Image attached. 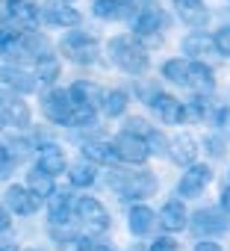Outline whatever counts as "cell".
Instances as JSON below:
<instances>
[{
	"label": "cell",
	"instance_id": "obj_13",
	"mask_svg": "<svg viewBox=\"0 0 230 251\" xmlns=\"http://www.w3.org/2000/svg\"><path fill=\"white\" fill-rule=\"evenodd\" d=\"M6 12L9 18L18 24L21 33H33L39 27V12H36V3H30V0H9L6 3Z\"/></svg>",
	"mask_w": 230,
	"mask_h": 251
},
{
	"label": "cell",
	"instance_id": "obj_48",
	"mask_svg": "<svg viewBox=\"0 0 230 251\" xmlns=\"http://www.w3.org/2000/svg\"><path fill=\"white\" fill-rule=\"evenodd\" d=\"M0 127H3V121H0Z\"/></svg>",
	"mask_w": 230,
	"mask_h": 251
},
{
	"label": "cell",
	"instance_id": "obj_11",
	"mask_svg": "<svg viewBox=\"0 0 230 251\" xmlns=\"http://www.w3.org/2000/svg\"><path fill=\"white\" fill-rule=\"evenodd\" d=\"M77 216L89 225V230H106L109 227V216H106V210H103V204L97 198L83 195L77 201Z\"/></svg>",
	"mask_w": 230,
	"mask_h": 251
},
{
	"label": "cell",
	"instance_id": "obj_12",
	"mask_svg": "<svg viewBox=\"0 0 230 251\" xmlns=\"http://www.w3.org/2000/svg\"><path fill=\"white\" fill-rule=\"evenodd\" d=\"M68 98L74 106H83V109H97L103 103V89L89 83V80H77L71 89H68Z\"/></svg>",
	"mask_w": 230,
	"mask_h": 251
},
{
	"label": "cell",
	"instance_id": "obj_2",
	"mask_svg": "<svg viewBox=\"0 0 230 251\" xmlns=\"http://www.w3.org/2000/svg\"><path fill=\"white\" fill-rule=\"evenodd\" d=\"M109 53H112L115 65L127 74H133V77L145 74V68H148V50L136 36H115L109 42Z\"/></svg>",
	"mask_w": 230,
	"mask_h": 251
},
{
	"label": "cell",
	"instance_id": "obj_3",
	"mask_svg": "<svg viewBox=\"0 0 230 251\" xmlns=\"http://www.w3.org/2000/svg\"><path fill=\"white\" fill-rule=\"evenodd\" d=\"M109 183L118 189L121 195H127V198H145V195H154V189H157V180L148 172H121V169H112Z\"/></svg>",
	"mask_w": 230,
	"mask_h": 251
},
{
	"label": "cell",
	"instance_id": "obj_41",
	"mask_svg": "<svg viewBox=\"0 0 230 251\" xmlns=\"http://www.w3.org/2000/svg\"><path fill=\"white\" fill-rule=\"evenodd\" d=\"M218 124H221V127L230 133V106H224V109L218 112Z\"/></svg>",
	"mask_w": 230,
	"mask_h": 251
},
{
	"label": "cell",
	"instance_id": "obj_39",
	"mask_svg": "<svg viewBox=\"0 0 230 251\" xmlns=\"http://www.w3.org/2000/svg\"><path fill=\"white\" fill-rule=\"evenodd\" d=\"M77 248H80V251H112L109 245H103V242H92V239H80Z\"/></svg>",
	"mask_w": 230,
	"mask_h": 251
},
{
	"label": "cell",
	"instance_id": "obj_34",
	"mask_svg": "<svg viewBox=\"0 0 230 251\" xmlns=\"http://www.w3.org/2000/svg\"><path fill=\"white\" fill-rule=\"evenodd\" d=\"M56 74H59L56 59H53V56H45V59L39 62V77H42L45 83H53V80H56Z\"/></svg>",
	"mask_w": 230,
	"mask_h": 251
},
{
	"label": "cell",
	"instance_id": "obj_24",
	"mask_svg": "<svg viewBox=\"0 0 230 251\" xmlns=\"http://www.w3.org/2000/svg\"><path fill=\"white\" fill-rule=\"evenodd\" d=\"M154 222H157L154 210H148V207H133V210H130V230H133L136 236L151 233V230H154Z\"/></svg>",
	"mask_w": 230,
	"mask_h": 251
},
{
	"label": "cell",
	"instance_id": "obj_38",
	"mask_svg": "<svg viewBox=\"0 0 230 251\" xmlns=\"http://www.w3.org/2000/svg\"><path fill=\"white\" fill-rule=\"evenodd\" d=\"M136 92L145 98V103H151V100L160 95V89H157V86H151V83H139V89H136Z\"/></svg>",
	"mask_w": 230,
	"mask_h": 251
},
{
	"label": "cell",
	"instance_id": "obj_4",
	"mask_svg": "<svg viewBox=\"0 0 230 251\" xmlns=\"http://www.w3.org/2000/svg\"><path fill=\"white\" fill-rule=\"evenodd\" d=\"M168 27V18L162 9H157L154 3H145L136 15V39L148 42V45H160L162 42V30Z\"/></svg>",
	"mask_w": 230,
	"mask_h": 251
},
{
	"label": "cell",
	"instance_id": "obj_15",
	"mask_svg": "<svg viewBox=\"0 0 230 251\" xmlns=\"http://www.w3.org/2000/svg\"><path fill=\"white\" fill-rule=\"evenodd\" d=\"M186 86H192L198 95H209L215 89L212 68L204 65V62H189V68H186Z\"/></svg>",
	"mask_w": 230,
	"mask_h": 251
},
{
	"label": "cell",
	"instance_id": "obj_17",
	"mask_svg": "<svg viewBox=\"0 0 230 251\" xmlns=\"http://www.w3.org/2000/svg\"><path fill=\"white\" fill-rule=\"evenodd\" d=\"M151 106L160 112V118H162L165 124H177V121H183V118H186V106H183L177 98L165 95V92H160V95L151 100Z\"/></svg>",
	"mask_w": 230,
	"mask_h": 251
},
{
	"label": "cell",
	"instance_id": "obj_19",
	"mask_svg": "<svg viewBox=\"0 0 230 251\" xmlns=\"http://www.w3.org/2000/svg\"><path fill=\"white\" fill-rule=\"evenodd\" d=\"M36 172H42V175H47V177L62 175V172H65V154H62V148L45 145L42 154H39V169H36Z\"/></svg>",
	"mask_w": 230,
	"mask_h": 251
},
{
	"label": "cell",
	"instance_id": "obj_16",
	"mask_svg": "<svg viewBox=\"0 0 230 251\" xmlns=\"http://www.w3.org/2000/svg\"><path fill=\"white\" fill-rule=\"evenodd\" d=\"M0 83L9 86L15 95H27L36 89V77H30L27 71H21L18 65H3L0 68Z\"/></svg>",
	"mask_w": 230,
	"mask_h": 251
},
{
	"label": "cell",
	"instance_id": "obj_44",
	"mask_svg": "<svg viewBox=\"0 0 230 251\" xmlns=\"http://www.w3.org/2000/svg\"><path fill=\"white\" fill-rule=\"evenodd\" d=\"M221 207H224V210L230 213V186H227V189L221 192Z\"/></svg>",
	"mask_w": 230,
	"mask_h": 251
},
{
	"label": "cell",
	"instance_id": "obj_31",
	"mask_svg": "<svg viewBox=\"0 0 230 251\" xmlns=\"http://www.w3.org/2000/svg\"><path fill=\"white\" fill-rule=\"evenodd\" d=\"M68 175H71V183H74V186H92V183H94V169H92V163H77Z\"/></svg>",
	"mask_w": 230,
	"mask_h": 251
},
{
	"label": "cell",
	"instance_id": "obj_9",
	"mask_svg": "<svg viewBox=\"0 0 230 251\" xmlns=\"http://www.w3.org/2000/svg\"><path fill=\"white\" fill-rule=\"evenodd\" d=\"M209 180H212V169L209 166H201V163H192L183 172V177H180V195L183 198H198Z\"/></svg>",
	"mask_w": 230,
	"mask_h": 251
},
{
	"label": "cell",
	"instance_id": "obj_33",
	"mask_svg": "<svg viewBox=\"0 0 230 251\" xmlns=\"http://www.w3.org/2000/svg\"><path fill=\"white\" fill-rule=\"evenodd\" d=\"M145 145H148V151H154V154H168V139H165L160 130H154V127H151V133L145 136Z\"/></svg>",
	"mask_w": 230,
	"mask_h": 251
},
{
	"label": "cell",
	"instance_id": "obj_37",
	"mask_svg": "<svg viewBox=\"0 0 230 251\" xmlns=\"http://www.w3.org/2000/svg\"><path fill=\"white\" fill-rule=\"evenodd\" d=\"M151 251H177V242H174L171 236H160V239L151 245Z\"/></svg>",
	"mask_w": 230,
	"mask_h": 251
},
{
	"label": "cell",
	"instance_id": "obj_20",
	"mask_svg": "<svg viewBox=\"0 0 230 251\" xmlns=\"http://www.w3.org/2000/svg\"><path fill=\"white\" fill-rule=\"evenodd\" d=\"M160 225H162L168 233L183 230V227H186V207H183V201L171 198V201L162 207V213H160Z\"/></svg>",
	"mask_w": 230,
	"mask_h": 251
},
{
	"label": "cell",
	"instance_id": "obj_27",
	"mask_svg": "<svg viewBox=\"0 0 230 251\" xmlns=\"http://www.w3.org/2000/svg\"><path fill=\"white\" fill-rule=\"evenodd\" d=\"M27 189L42 201V198H47V195L53 192V177H47V175H42V172H30V177H27Z\"/></svg>",
	"mask_w": 230,
	"mask_h": 251
},
{
	"label": "cell",
	"instance_id": "obj_25",
	"mask_svg": "<svg viewBox=\"0 0 230 251\" xmlns=\"http://www.w3.org/2000/svg\"><path fill=\"white\" fill-rule=\"evenodd\" d=\"M212 50V39L207 33H189L183 39V53L189 56H201V53H209Z\"/></svg>",
	"mask_w": 230,
	"mask_h": 251
},
{
	"label": "cell",
	"instance_id": "obj_45",
	"mask_svg": "<svg viewBox=\"0 0 230 251\" xmlns=\"http://www.w3.org/2000/svg\"><path fill=\"white\" fill-rule=\"evenodd\" d=\"M130 251H142V245H139V242H136V245H130Z\"/></svg>",
	"mask_w": 230,
	"mask_h": 251
},
{
	"label": "cell",
	"instance_id": "obj_18",
	"mask_svg": "<svg viewBox=\"0 0 230 251\" xmlns=\"http://www.w3.org/2000/svg\"><path fill=\"white\" fill-rule=\"evenodd\" d=\"M168 157H171L177 166H192L195 157H198V145H195V139H192L189 133L174 136V139L168 142Z\"/></svg>",
	"mask_w": 230,
	"mask_h": 251
},
{
	"label": "cell",
	"instance_id": "obj_8",
	"mask_svg": "<svg viewBox=\"0 0 230 251\" xmlns=\"http://www.w3.org/2000/svg\"><path fill=\"white\" fill-rule=\"evenodd\" d=\"M0 121L15 124V127H27L30 124V106L21 100L15 92H0Z\"/></svg>",
	"mask_w": 230,
	"mask_h": 251
},
{
	"label": "cell",
	"instance_id": "obj_29",
	"mask_svg": "<svg viewBox=\"0 0 230 251\" xmlns=\"http://www.w3.org/2000/svg\"><path fill=\"white\" fill-rule=\"evenodd\" d=\"M94 15L97 18H124L127 9L124 3H115V0H94Z\"/></svg>",
	"mask_w": 230,
	"mask_h": 251
},
{
	"label": "cell",
	"instance_id": "obj_35",
	"mask_svg": "<svg viewBox=\"0 0 230 251\" xmlns=\"http://www.w3.org/2000/svg\"><path fill=\"white\" fill-rule=\"evenodd\" d=\"M212 48L224 56H230V27H221L215 36H212Z\"/></svg>",
	"mask_w": 230,
	"mask_h": 251
},
{
	"label": "cell",
	"instance_id": "obj_21",
	"mask_svg": "<svg viewBox=\"0 0 230 251\" xmlns=\"http://www.w3.org/2000/svg\"><path fill=\"white\" fill-rule=\"evenodd\" d=\"M174 6H177L180 18L189 27H204L207 18H209V12H207V6L201 3V0H174Z\"/></svg>",
	"mask_w": 230,
	"mask_h": 251
},
{
	"label": "cell",
	"instance_id": "obj_47",
	"mask_svg": "<svg viewBox=\"0 0 230 251\" xmlns=\"http://www.w3.org/2000/svg\"><path fill=\"white\" fill-rule=\"evenodd\" d=\"M0 251H9V248H0Z\"/></svg>",
	"mask_w": 230,
	"mask_h": 251
},
{
	"label": "cell",
	"instance_id": "obj_32",
	"mask_svg": "<svg viewBox=\"0 0 230 251\" xmlns=\"http://www.w3.org/2000/svg\"><path fill=\"white\" fill-rule=\"evenodd\" d=\"M124 133H130V136H139V139L145 142V136L151 133V124H148L145 118H127V121H124Z\"/></svg>",
	"mask_w": 230,
	"mask_h": 251
},
{
	"label": "cell",
	"instance_id": "obj_6",
	"mask_svg": "<svg viewBox=\"0 0 230 251\" xmlns=\"http://www.w3.org/2000/svg\"><path fill=\"white\" fill-rule=\"evenodd\" d=\"M109 148H112V157L115 160H124V163H133V166L145 163L148 154H151L148 145L139 136H130V133H118V136L109 142Z\"/></svg>",
	"mask_w": 230,
	"mask_h": 251
},
{
	"label": "cell",
	"instance_id": "obj_14",
	"mask_svg": "<svg viewBox=\"0 0 230 251\" xmlns=\"http://www.w3.org/2000/svg\"><path fill=\"white\" fill-rule=\"evenodd\" d=\"M6 207L18 216H30V213L39 210V198L27 186H9L6 189Z\"/></svg>",
	"mask_w": 230,
	"mask_h": 251
},
{
	"label": "cell",
	"instance_id": "obj_7",
	"mask_svg": "<svg viewBox=\"0 0 230 251\" xmlns=\"http://www.w3.org/2000/svg\"><path fill=\"white\" fill-rule=\"evenodd\" d=\"M36 12H39V21L56 24V27H74V24H80V12H74L71 6L59 3V0H39Z\"/></svg>",
	"mask_w": 230,
	"mask_h": 251
},
{
	"label": "cell",
	"instance_id": "obj_46",
	"mask_svg": "<svg viewBox=\"0 0 230 251\" xmlns=\"http://www.w3.org/2000/svg\"><path fill=\"white\" fill-rule=\"evenodd\" d=\"M115 3H124V6H127V3H130V0H115Z\"/></svg>",
	"mask_w": 230,
	"mask_h": 251
},
{
	"label": "cell",
	"instance_id": "obj_28",
	"mask_svg": "<svg viewBox=\"0 0 230 251\" xmlns=\"http://www.w3.org/2000/svg\"><path fill=\"white\" fill-rule=\"evenodd\" d=\"M103 112L112 118V115H121L124 112V106H127V95L124 92H118V89H115V92H103Z\"/></svg>",
	"mask_w": 230,
	"mask_h": 251
},
{
	"label": "cell",
	"instance_id": "obj_10",
	"mask_svg": "<svg viewBox=\"0 0 230 251\" xmlns=\"http://www.w3.org/2000/svg\"><path fill=\"white\" fill-rule=\"evenodd\" d=\"M42 109H45V115H47L50 121H56V124H68L74 103H71V98H68V92H65V89H53V92H47V95H45Z\"/></svg>",
	"mask_w": 230,
	"mask_h": 251
},
{
	"label": "cell",
	"instance_id": "obj_5",
	"mask_svg": "<svg viewBox=\"0 0 230 251\" xmlns=\"http://www.w3.org/2000/svg\"><path fill=\"white\" fill-rule=\"evenodd\" d=\"M59 48H62V53H65L68 59H74V62H94V59H97V42H94L89 33H80V30L68 33Z\"/></svg>",
	"mask_w": 230,
	"mask_h": 251
},
{
	"label": "cell",
	"instance_id": "obj_26",
	"mask_svg": "<svg viewBox=\"0 0 230 251\" xmlns=\"http://www.w3.org/2000/svg\"><path fill=\"white\" fill-rule=\"evenodd\" d=\"M83 157L89 163H100V166H109L115 157H112V148L106 142H86L83 145Z\"/></svg>",
	"mask_w": 230,
	"mask_h": 251
},
{
	"label": "cell",
	"instance_id": "obj_30",
	"mask_svg": "<svg viewBox=\"0 0 230 251\" xmlns=\"http://www.w3.org/2000/svg\"><path fill=\"white\" fill-rule=\"evenodd\" d=\"M186 68H189V62H183V59H168V62L162 65V77H168L171 83H183V86H186Z\"/></svg>",
	"mask_w": 230,
	"mask_h": 251
},
{
	"label": "cell",
	"instance_id": "obj_40",
	"mask_svg": "<svg viewBox=\"0 0 230 251\" xmlns=\"http://www.w3.org/2000/svg\"><path fill=\"white\" fill-rule=\"evenodd\" d=\"M9 151H6V145H0V177H6L9 175Z\"/></svg>",
	"mask_w": 230,
	"mask_h": 251
},
{
	"label": "cell",
	"instance_id": "obj_23",
	"mask_svg": "<svg viewBox=\"0 0 230 251\" xmlns=\"http://www.w3.org/2000/svg\"><path fill=\"white\" fill-rule=\"evenodd\" d=\"M47 201H50V222L53 225H62L65 219H68V213H71V192H50L47 195Z\"/></svg>",
	"mask_w": 230,
	"mask_h": 251
},
{
	"label": "cell",
	"instance_id": "obj_1",
	"mask_svg": "<svg viewBox=\"0 0 230 251\" xmlns=\"http://www.w3.org/2000/svg\"><path fill=\"white\" fill-rule=\"evenodd\" d=\"M0 56L9 62H42L50 56V45L42 33H21V30H0Z\"/></svg>",
	"mask_w": 230,
	"mask_h": 251
},
{
	"label": "cell",
	"instance_id": "obj_22",
	"mask_svg": "<svg viewBox=\"0 0 230 251\" xmlns=\"http://www.w3.org/2000/svg\"><path fill=\"white\" fill-rule=\"evenodd\" d=\"M224 227H227V219L218 210H198L195 213V222H192L195 233H212V230H224Z\"/></svg>",
	"mask_w": 230,
	"mask_h": 251
},
{
	"label": "cell",
	"instance_id": "obj_43",
	"mask_svg": "<svg viewBox=\"0 0 230 251\" xmlns=\"http://www.w3.org/2000/svg\"><path fill=\"white\" fill-rule=\"evenodd\" d=\"M6 227H9V213L0 207V230H6Z\"/></svg>",
	"mask_w": 230,
	"mask_h": 251
},
{
	"label": "cell",
	"instance_id": "obj_42",
	"mask_svg": "<svg viewBox=\"0 0 230 251\" xmlns=\"http://www.w3.org/2000/svg\"><path fill=\"white\" fill-rule=\"evenodd\" d=\"M195 251H221V248H218V242H198Z\"/></svg>",
	"mask_w": 230,
	"mask_h": 251
},
{
	"label": "cell",
	"instance_id": "obj_36",
	"mask_svg": "<svg viewBox=\"0 0 230 251\" xmlns=\"http://www.w3.org/2000/svg\"><path fill=\"white\" fill-rule=\"evenodd\" d=\"M92 121H94V109H83V106H74L71 109L68 124H92Z\"/></svg>",
	"mask_w": 230,
	"mask_h": 251
}]
</instances>
